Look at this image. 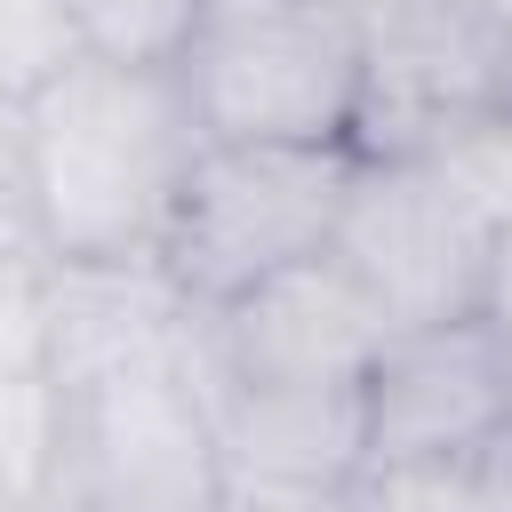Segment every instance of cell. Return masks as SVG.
<instances>
[{
  "instance_id": "obj_1",
  "label": "cell",
  "mask_w": 512,
  "mask_h": 512,
  "mask_svg": "<svg viewBox=\"0 0 512 512\" xmlns=\"http://www.w3.org/2000/svg\"><path fill=\"white\" fill-rule=\"evenodd\" d=\"M24 144L40 248L56 264H144L168 240L208 128L176 64H120L80 48L24 96Z\"/></svg>"
},
{
  "instance_id": "obj_2",
  "label": "cell",
  "mask_w": 512,
  "mask_h": 512,
  "mask_svg": "<svg viewBox=\"0 0 512 512\" xmlns=\"http://www.w3.org/2000/svg\"><path fill=\"white\" fill-rule=\"evenodd\" d=\"M512 216V112L464 120L432 144L360 152L336 256L368 280L392 328L480 312L488 240Z\"/></svg>"
},
{
  "instance_id": "obj_3",
  "label": "cell",
  "mask_w": 512,
  "mask_h": 512,
  "mask_svg": "<svg viewBox=\"0 0 512 512\" xmlns=\"http://www.w3.org/2000/svg\"><path fill=\"white\" fill-rule=\"evenodd\" d=\"M176 80L208 144H352L368 104L360 32L336 0H200Z\"/></svg>"
},
{
  "instance_id": "obj_4",
  "label": "cell",
  "mask_w": 512,
  "mask_h": 512,
  "mask_svg": "<svg viewBox=\"0 0 512 512\" xmlns=\"http://www.w3.org/2000/svg\"><path fill=\"white\" fill-rule=\"evenodd\" d=\"M224 456L200 384V336L184 352L88 368L56 384L48 504L64 512H216Z\"/></svg>"
},
{
  "instance_id": "obj_5",
  "label": "cell",
  "mask_w": 512,
  "mask_h": 512,
  "mask_svg": "<svg viewBox=\"0 0 512 512\" xmlns=\"http://www.w3.org/2000/svg\"><path fill=\"white\" fill-rule=\"evenodd\" d=\"M352 176H360V144H208L160 240L168 280L208 312L336 248Z\"/></svg>"
},
{
  "instance_id": "obj_6",
  "label": "cell",
  "mask_w": 512,
  "mask_h": 512,
  "mask_svg": "<svg viewBox=\"0 0 512 512\" xmlns=\"http://www.w3.org/2000/svg\"><path fill=\"white\" fill-rule=\"evenodd\" d=\"M360 32L368 104L360 152L432 144L464 120L512 112V24L496 0H336Z\"/></svg>"
},
{
  "instance_id": "obj_7",
  "label": "cell",
  "mask_w": 512,
  "mask_h": 512,
  "mask_svg": "<svg viewBox=\"0 0 512 512\" xmlns=\"http://www.w3.org/2000/svg\"><path fill=\"white\" fill-rule=\"evenodd\" d=\"M384 344H392V312L368 296V280L336 248L200 312V368L232 376V384L360 392V376L376 368Z\"/></svg>"
},
{
  "instance_id": "obj_8",
  "label": "cell",
  "mask_w": 512,
  "mask_h": 512,
  "mask_svg": "<svg viewBox=\"0 0 512 512\" xmlns=\"http://www.w3.org/2000/svg\"><path fill=\"white\" fill-rule=\"evenodd\" d=\"M512 392H504V328L488 312L432 320V328H392L376 368L360 376V456L368 472H408L480 448L504 432Z\"/></svg>"
},
{
  "instance_id": "obj_9",
  "label": "cell",
  "mask_w": 512,
  "mask_h": 512,
  "mask_svg": "<svg viewBox=\"0 0 512 512\" xmlns=\"http://www.w3.org/2000/svg\"><path fill=\"white\" fill-rule=\"evenodd\" d=\"M208 424L224 456V488L256 496H328L368 480L360 456V392H304V384H232L208 376Z\"/></svg>"
},
{
  "instance_id": "obj_10",
  "label": "cell",
  "mask_w": 512,
  "mask_h": 512,
  "mask_svg": "<svg viewBox=\"0 0 512 512\" xmlns=\"http://www.w3.org/2000/svg\"><path fill=\"white\" fill-rule=\"evenodd\" d=\"M376 512H512V416L464 456L408 464V472H368Z\"/></svg>"
},
{
  "instance_id": "obj_11",
  "label": "cell",
  "mask_w": 512,
  "mask_h": 512,
  "mask_svg": "<svg viewBox=\"0 0 512 512\" xmlns=\"http://www.w3.org/2000/svg\"><path fill=\"white\" fill-rule=\"evenodd\" d=\"M56 8L88 56L120 64H176L200 24V0H56Z\"/></svg>"
},
{
  "instance_id": "obj_12",
  "label": "cell",
  "mask_w": 512,
  "mask_h": 512,
  "mask_svg": "<svg viewBox=\"0 0 512 512\" xmlns=\"http://www.w3.org/2000/svg\"><path fill=\"white\" fill-rule=\"evenodd\" d=\"M72 56H80V40L56 0H0V88L8 96H32Z\"/></svg>"
},
{
  "instance_id": "obj_13",
  "label": "cell",
  "mask_w": 512,
  "mask_h": 512,
  "mask_svg": "<svg viewBox=\"0 0 512 512\" xmlns=\"http://www.w3.org/2000/svg\"><path fill=\"white\" fill-rule=\"evenodd\" d=\"M0 248H40L32 208V144H24V96L0 88ZM48 256V248H40Z\"/></svg>"
},
{
  "instance_id": "obj_14",
  "label": "cell",
  "mask_w": 512,
  "mask_h": 512,
  "mask_svg": "<svg viewBox=\"0 0 512 512\" xmlns=\"http://www.w3.org/2000/svg\"><path fill=\"white\" fill-rule=\"evenodd\" d=\"M480 312H488L496 328H512V216H504L496 240H488V288H480Z\"/></svg>"
},
{
  "instance_id": "obj_15",
  "label": "cell",
  "mask_w": 512,
  "mask_h": 512,
  "mask_svg": "<svg viewBox=\"0 0 512 512\" xmlns=\"http://www.w3.org/2000/svg\"><path fill=\"white\" fill-rule=\"evenodd\" d=\"M504 392H512V328H504Z\"/></svg>"
},
{
  "instance_id": "obj_16",
  "label": "cell",
  "mask_w": 512,
  "mask_h": 512,
  "mask_svg": "<svg viewBox=\"0 0 512 512\" xmlns=\"http://www.w3.org/2000/svg\"><path fill=\"white\" fill-rule=\"evenodd\" d=\"M48 512H64V504H48Z\"/></svg>"
}]
</instances>
